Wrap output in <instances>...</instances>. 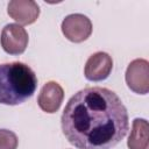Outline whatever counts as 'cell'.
Listing matches in <instances>:
<instances>
[{
  "instance_id": "obj_1",
  "label": "cell",
  "mask_w": 149,
  "mask_h": 149,
  "mask_svg": "<svg viewBox=\"0 0 149 149\" xmlns=\"http://www.w3.org/2000/svg\"><path fill=\"white\" fill-rule=\"evenodd\" d=\"M69 143L78 149H112L129 129L128 112L119 95L105 87H85L72 95L61 118Z\"/></svg>"
},
{
  "instance_id": "obj_2",
  "label": "cell",
  "mask_w": 149,
  "mask_h": 149,
  "mask_svg": "<svg viewBox=\"0 0 149 149\" xmlns=\"http://www.w3.org/2000/svg\"><path fill=\"white\" fill-rule=\"evenodd\" d=\"M37 87L35 72L22 62L0 64V104L19 105L30 98Z\"/></svg>"
},
{
  "instance_id": "obj_3",
  "label": "cell",
  "mask_w": 149,
  "mask_h": 149,
  "mask_svg": "<svg viewBox=\"0 0 149 149\" xmlns=\"http://www.w3.org/2000/svg\"><path fill=\"white\" fill-rule=\"evenodd\" d=\"M28 33L17 23H8L2 28L0 43L5 52L16 56L26 51L28 45Z\"/></svg>"
},
{
  "instance_id": "obj_4",
  "label": "cell",
  "mask_w": 149,
  "mask_h": 149,
  "mask_svg": "<svg viewBox=\"0 0 149 149\" xmlns=\"http://www.w3.org/2000/svg\"><path fill=\"white\" fill-rule=\"evenodd\" d=\"M62 33L71 42L80 43L92 34V22L84 14H70L62 22Z\"/></svg>"
},
{
  "instance_id": "obj_5",
  "label": "cell",
  "mask_w": 149,
  "mask_h": 149,
  "mask_svg": "<svg viewBox=\"0 0 149 149\" xmlns=\"http://www.w3.org/2000/svg\"><path fill=\"white\" fill-rule=\"evenodd\" d=\"M127 86L137 94L149 92V63L147 59L137 58L132 61L126 70Z\"/></svg>"
},
{
  "instance_id": "obj_6",
  "label": "cell",
  "mask_w": 149,
  "mask_h": 149,
  "mask_svg": "<svg viewBox=\"0 0 149 149\" xmlns=\"http://www.w3.org/2000/svg\"><path fill=\"white\" fill-rule=\"evenodd\" d=\"M113 69L112 57L104 51H98L91 55L85 64L84 74L90 81H101L105 80Z\"/></svg>"
},
{
  "instance_id": "obj_7",
  "label": "cell",
  "mask_w": 149,
  "mask_h": 149,
  "mask_svg": "<svg viewBox=\"0 0 149 149\" xmlns=\"http://www.w3.org/2000/svg\"><path fill=\"white\" fill-rule=\"evenodd\" d=\"M8 15L19 24H31L40 16V7L34 0H12L7 6Z\"/></svg>"
},
{
  "instance_id": "obj_8",
  "label": "cell",
  "mask_w": 149,
  "mask_h": 149,
  "mask_svg": "<svg viewBox=\"0 0 149 149\" xmlns=\"http://www.w3.org/2000/svg\"><path fill=\"white\" fill-rule=\"evenodd\" d=\"M64 99L63 87L57 81H48L43 85L37 97L40 108L45 113H55L59 109Z\"/></svg>"
},
{
  "instance_id": "obj_9",
  "label": "cell",
  "mask_w": 149,
  "mask_h": 149,
  "mask_svg": "<svg viewBox=\"0 0 149 149\" xmlns=\"http://www.w3.org/2000/svg\"><path fill=\"white\" fill-rule=\"evenodd\" d=\"M129 149H148L149 147V125L146 119L136 118L133 121L130 135L127 141Z\"/></svg>"
},
{
  "instance_id": "obj_10",
  "label": "cell",
  "mask_w": 149,
  "mask_h": 149,
  "mask_svg": "<svg viewBox=\"0 0 149 149\" xmlns=\"http://www.w3.org/2000/svg\"><path fill=\"white\" fill-rule=\"evenodd\" d=\"M19 140L15 133L8 129H0V149H16Z\"/></svg>"
}]
</instances>
